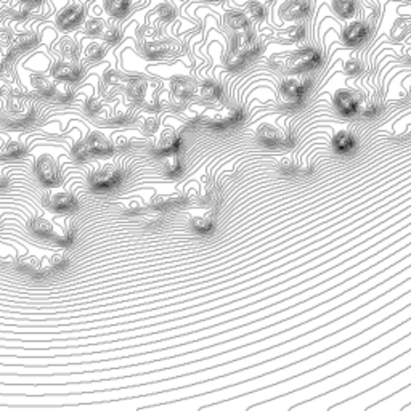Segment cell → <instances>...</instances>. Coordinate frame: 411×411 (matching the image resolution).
I'll use <instances>...</instances> for the list:
<instances>
[{"mask_svg": "<svg viewBox=\"0 0 411 411\" xmlns=\"http://www.w3.org/2000/svg\"><path fill=\"white\" fill-rule=\"evenodd\" d=\"M320 63H321L320 51L313 48H305L287 56L284 63V69L289 73H304L315 66H318Z\"/></svg>", "mask_w": 411, "mask_h": 411, "instance_id": "6da1fadb", "label": "cell"}, {"mask_svg": "<svg viewBox=\"0 0 411 411\" xmlns=\"http://www.w3.org/2000/svg\"><path fill=\"white\" fill-rule=\"evenodd\" d=\"M114 151L112 145L106 137L101 134H92L89 138L74 148L76 159H85L89 154H109Z\"/></svg>", "mask_w": 411, "mask_h": 411, "instance_id": "7a4b0ae2", "label": "cell"}, {"mask_svg": "<svg viewBox=\"0 0 411 411\" xmlns=\"http://www.w3.org/2000/svg\"><path fill=\"white\" fill-rule=\"evenodd\" d=\"M121 182H122V173L119 172V169L114 167V165L101 167L98 170H95L89 177V183L95 191L112 190V188H116Z\"/></svg>", "mask_w": 411, "mask_h": 411, "instance_id": "3957f363", "label": "cell"}, {"mask_svg": "<svg viewBox=\"0 0 411 411\" xmlns=\"http://www.w3.org/2000/svg\"><path fill=\"white\" fill-rule=\"evenodd\" d=\"M36 173L39 180L47 187H55L61 182V170L58 164L50 156L43 154L36 164Z\"/></svg>", "mask_w": 411, "mask_h": 411, "instance_id": "277c9868", "label": "cell"}, {"mask_svg": "<svg viewBox=\"0 0 411 411\" xmlns=\"http://www.w3.org/2000/svg\"><path fill=\"white\" fill-rule=\"evenodd\" d=\"M309 89V81L302 77L287 79L281 84V97L289 104H299L304 98V93Z\"/></svg>", "mask_w": 411, "mask_h": 411, "instance_id": "5b68a950", "label": "cell"}, {"mask_svg": "<svg viewBox=\"0 0 411 411\" xmlns=\"http://www.w3.org/2000/svg\"><path fill=\"white\" fill-rule=\"evenodd\" d=\"M257 140L262 145H267V146H281V145L287 146L292 143L289 134H286L283 130L272 126H262L257 132Z\"/></svg>", "mask_w": 411, "mask_h": 411, "instance_id": "8992f818", "label": "cell"}, {"mask_svg": "<svg viewBox=\"0 0 411 411\" xmlns=\"http://www.w3.org/2000/svg\"><path fill=\"white\" fill-rule=\"evenodd\" d=\"M45 204L53 211L68 212L79 207V201L69 191H58V193H51L45 198Z\"/></svg>", "mask_w": 411, "mask_h": 411, "instance_id": "52a82bcc", "label": "cell"}, {"mask_svg": "<svg viewBox=\"0 0 411 411\" xmlns=\"http://www.w3.org/2000/svg\"><path fill=\"white\" fill-rule=\"evenodd\" d=\"M334 103L337 109L342 112L344 116H354L357 114L358 106H360V97L350 90H339L334 97Z\"/></svg>", "mask_w": 411, "mask_h": 411, "instance_id": "ba28073f", "label": "cell"}, {"mask_svg": "<svg viewBox=\"0 0 411 411\" xmlns=\"http://www.w3.org/2000/svg\"><path fill=\"white\" fill-rule=\"evenodd\" d=\"M51 76L58 81H65V82H76L82 77V69L79 68L77 65L73 63H55L53 68H51Z\"/></svg>", "mask_w": 411, "mask_h": 411, "instance_id": "9c48e42d", "label": "cell"}, {"mask_svg": "<svg viewBox=\"0 0 411 411\" xmlns=\"http://www.w3.org/2000/svg\"><path fill=\"white\" fill-rule=\"evenodd\" d=\"M368 26L365 23H360V21H355V23H350L344 29L342 32V37L347 43H350V45H357V43H362L366 37H368Z\"/></svg>", "mask_w": 411, "mask_h": 411, "instance_id": "30bf717a", "label": "cell"}, {"mask_svg": "<svg viewBox=\"0 0 411 411\" xmlns=\"http://www.w3.org/2000/svg\"><path fill=\"white\" fill-rule=\"evenodd\" d=\"M180 148V138L173 130H165L162 134L159 143L156 146V153H159L162 156H167L172 153H177Z\"/></svg>", "mask_w": 411, "mask_h": 411, "instance_id": "8fae6325", "label": "cell"}, {"mask_svg": "<svg viewBox=\"0 0 411 411\" xmlns=\"http://www.w3.org/2000/svg\"><path fill=\"white\" fill-rule=\"evenodd\" d=\"M84 10L81 7H71L58 16V26L61 29H71L82 21Z\"/></svg>", "mask_w": 411, "mask_h": 411, "instance_id": "7c38bea8", "label": "cell"}, {"mask_svg": "<svg viewBox=\"0 0 411 411\" xmlns=\"http://www.w3.org/2000/svg\"><path fill=\"white\" fill-rule=\"evenodd\" d=\"M283 15L291 20H299L302 16H307L310 12V5L307 0H291L283 7Z\"/></svg>", "mask_w": 411, "mask_h": 411, "instance_id": "4fadbf2b", "label": "cell"}, {"mask_svg": "<svg viewBox=\"0 0 411 411\" xmlns=\"http://www.w3.org/2000/svg\"><path fill=\"white\" fill-rule=\"evenodd\" d=\"M172 92L175 95V98H179L180 101H185L191 98V95L195 93V84L191 82L190 79L177 77L175 81L172 82Z\"/></svg>", "mask_w": 411, "mask_h": 411, "instance_id": "5bb4252c", "label": "cell"}, {"mask_svg": "<svg viewBox=\"0 0 411 411\" xmlns=\"http://www.w3.org/2000/svg\"><path fill=\"white\" fill-rule=\"evenodd\" d=\"M225 23L226 26L234 31V32H238V34H243V32H246L249 31V18L244 13H240V12H230L228 15L225 16Z\"/></svg>", "mask_w": 411, "mask_h": 411, "instance_id": "9a60e30c", "label": "cell"}, {"mask_svg": "<svg viewBox=\"0 0 411 411\" xmlns=\"http://www.w3.org/2000/svg\"><path fill=\"white\" fill-rule=\"evenodd\" d=\"M333 146L337 153H342V154L350 153L355 148V137L350 132H347V130H340L333 140Z\"/></svg>", "mask_w": 411, "mask_h": 411, "instance_id": "2e32d148", "label": "cell"}, {"mask_svg": "<svg viewBox=\"0 0 411 411\" xmlns=\"http://www.w3.org/2000/svg\"><path fill=\"white\" fill-rule=\"evenodd\" d=\"M29 228L39 234V236H43V238H53V225H51L47 218H42V217H34L32 220L29 222Z\"/></svg>", "mask_w": 411, "mask_h": 411, "instance_id": "e0dca14e", "label": "cell"}, {"mask_svg": "<svg viewBox=\"0 0 411 411\" xmlns=\"http://www.w3.org/2000/svg\"><path fill=\"white\" fill-rule=\"evenodd\" d=\"M28 148L26 145L20 143V142H7L2 148H0V157L4 159H12V157H20L23 154H26Z\"/></svg>", "mask_w": 411, "mask_h": 411, "instance_id": "ac0fdd59", "label": "cell"}, {"mask_svg": "<svg viewBox=\"0 0 411 411\" xmlns=\"http://www.w3.org/2000/svg\"><path fill=\"white\" fill-rule=\"evenodd\" d=\"M220 95H222V89H220V85L215 84V82L207 81V82H204L203 85L199 87V97H201V100L215 101V100L220 98Z\"/></svg>", "mask_w": 411, "mask_h": 411, "instance_id": "d6986e66", "label": "cell"}, {"mask_svg": "<svg viewBox=\"0 0 411 411\" xmlns=\"http://www.w3.org/2000/svg\"><path fill=\"white\" fill-rule=\"evenodd\" d=\"M106 12L112 16H118V18H122L126 16L130 10V0H106Z\"/></svg>", "mask_w": 411, "mask_h": 411, "instance_id": "ffe728a7", "label": "cell"}, {"mask_svg": "<svg viewBox=\"0 0 411 411\" xmlns=\"http://www.w3.org/2000/svg\"><path fill=\"white\" fill-rule=\"evenodd\" d=\"M127 93L134 100H143L145 93H146V82L143 81V79H138V77L130 79L127 84Z\"/></svg>", "mask_w": 411, "mask_h": 411, "instance_id": "44dd1931", "label": "cell"}, {"mask_svg": "<svg viewBox=\"0 0 411 411\" xmlns=\"http://www.w3.org/2000/svg\"><path fill=\"white\" fill-rule=\"evenodd\" d=\"M334 10L344 18H350L355 15V2L354 0H334Z\"/></svg>", "mask_w": 411, "mask_h": 411, "instance_id": "7402d4cb", "label": "cell"}, {"mask_svg": "<svg viewBox=\"0 0 411 411\" xmlns=\"http://www.w3.org/2000/svg\"><path fill=\"white\" fill-rule=\"evenodd\" d=\"M246 61H248V56L244 55L241 50L233 48L231 53L228 55V60H226V65H228V68H231V69H240L246 65Z\"/></svg>", "mask_w": 411, "mask_h": 411, "instance_id": "603a6c76", "label": "cell"}, {"mask_svg": "<svg viewBox=\"0 0 411 411\" xmlns=\"http://www.w3.org/2000/svg\"><path fill=\"white\" fill-rule=\"evenodd\" d=\"M34 85H36V89L45 95V97H55V92H56V87L51 84L50 81L43 77H39V79H34Z\"/></svg>", "mask_w": 411, "mask_h": 411, "instance_id": "cb8c5ba5", "label": "cell"}, {"mask_svg": "<svg viewBox=\"0 0 411 411\" xmlns=\"http://www.w3.org/2000/svg\"><path fill=\"white\" fill-rule=\"evenodd\" d=\"M180 170H182V164H180L177 153L165 156V172H167L170 177H173V175H177Z\"/></svg>", "mask_w": 411, "mask_h": 411, "instance_id": "d4e9b609", "label": "cell"}, {"mask_svg": "<svg viewBox=\"0 0 411 411\" xmlns=\"http://www.w3.org/2000/svg\"><path fill=\"white\" fill-rule=\"evenodd\" d=\"M193 226L198 230V231H203V233H207L212 230L214 226V220L211 215H198L193 218Z\"/></svg>", "mask_w": 411, "mask_h": 411, "instance_id": "484cf974", "label": "cell"}, {"mask_svg": "<svg viewBox=\"0 0 411 411\" xmlns=\"http://www.w3.org/2000/svg\"><path fill=\"white\" fill-rule=\"evenodd\" d=\"M146 55L150 58H159L164 56L169 51V47L165 43H148L146 45Z\"/></svg>", "mask_w": 411, "mask_h": 411, "instance_id": "4316f807", "label": "cell"}, {"mask_svg": "<svg viewBox=\"0 0 411 411\" xmlns=\"http://www.w3.org/2000/svg\"><path fill=\"white\" fill-rule=\"evenodd\" d=\"M18 267L21 270H26V272H36V270H40V264L36 257L32 256H24L18 260Z\"/></svg>", "mask_w": 411, "mask_h": 411, "instance_id": "83f0119b", "label": "cell"}, {"mask_svg": "<svg viewBox=\"0 0 411 411\" xmlns=\"http://www.w3.org/2000/svg\"><path fill=\"white\" fill-rule=\"evenodd\" d=\"M61 51L69 58H76L79 55V45L71 39H65L61 42Z\"/></svg>", "mask_w": 411, "mask_h": 411, "instance_id": "f1b7e54d", "label": "cell"}, {"mask_svg": "<svg viewBox=\"0 0 411 411\" xmlns=\"http://www.w3.org/2000/svg\"><path fill=\"white\" fill-rule=\"evenodd\" d=\"M248 15L251 16L252 20H264L265 16V10L262 7L260 2H252L248 5Z\"/></svg>", "mask_w": 411, "mask_h": 411, "instance_id": "f546056e", "label": "cell"}, {"mask_svg": "<svg viewBox=\"0 0 411 411\" xmlns=\"http://www.w3.org/2000/svg\"><path fill=\"white\" fill-rule=\"evenodd\" d=\"M173 204H175V199L165 198V196H154L151 201V206L156 209H165V207H170Z\"/></svg>", "mask_w": 411, "mask_h": 411, "instance_id": "4dcf8cb0", "label": "cell"}, {"mask_svg": "<svg viewBox=\"0 0 411 411\" xmlns=\"http://www.w3.org/2000/svg\"><path fill=\"white\" fill-rule=\"evenodd\" d=\"M53 240L58 244H61V246H71L74 241V231L69 230V231H65L63 234H53Z\"/></svg>", "mask_w": 411, "mask_h": 411, "instance_id": "1f68e13d", "label": "cell"}, {"mask_svg": "<svg viewBox=\"0 0 411 411\" xmlns=\"http://www.w3.org/2000/svg\"><path fill=\"white\" fill-rule=\"evenodd\" d=\"M68 256L66 254H55L50 260V268H55V270H60V268H65L68 265Z\"/></svg>", "mask_w": 411, "mask_h": 411, "instance_id": "d6a6232c", "label": "cell"}, {"mask_svg": "<svg viewBox=\"0 0 411 411\" xmlns=\"http://www.w3.org/2000/svg\"><path fill=\"white\" fill-rule=\"evenodd\" d=\"M103 55H104V50L101 45H98V43H92V45L87 48V56L92 60H100V58H103Z\"/></svg>", "mask_w": 411, "mask_h": 411, "instance_id": "836d02e7", "label": "cell"}, {"mask_svg": "<svg viewBox=\"0 0 411 411\" xmlns=\"http://www.w3.org/2000/svg\"><path fill=\"white\" fill-rule=\"evenodd\" d=\"M104 29V23L101 20H92L87 23V32L95 36V34H100Z\"/></svg>", "mask_w": 411, "mask_h": 411, "instance_id": "e575fe53", "label": "cell"}, {"mask_svg": "<svg viewBox=\"0 0 411 411\" xmlns=\"http://www.w3.org/2000/svg\"><path fill=\"white\" fill-rule=\"evenodd\" d=\"M104 40L109 43H118L121 40V32L116 28H109L106 32H104Z\"/></svg>", "mask_w": 411, "mask_h": 411, "instance_id": "d590c367", "label": "cell"}, {"mask_svg": "<svg viewBox=\"0 0 411 411\" xmlns=\"http://www.w3.org/2000/svg\"><path fill=\"white\" fill-rule=\"evenodd\" d=\"M302 36H304V26L302 24L294 26V28L289 31V34H287L289 40H299V39H302Z\"/></svg>", "mask_w": 411, "mask_h": 411, "instance_id": "8d00e7d4", "label": "cell"}, {"mask_svg": "<svg viewBox=\"0 0 411 411\" xmlns=\"http://www.w3.org/2000/svg\"><path fill=\"white\" fill-rule=\"evenodd\" d=\"M345 71L348 74H358L360 73V63H357V61H348L345 65Z\"/></svg>", "mask_w": 411, "mask_h": 411, "instance_id": "74e56055", "label": "cell"}, {"mask_svg": "<svg viewBox=\"0 0 411 411\" xmlns=\"http://www.w3.org/2000/svg\"><path fill=\"white\" fill-rule=\"evenodd\" d=\"M87 109H89L92 114H95V112H98L101 109V104L98 101H95V100H89V101H87Z\"/></svg>", "mask_w": 411, "mask_h": 411, "instance_id": "f35d334b", "label": "cell"}, {"mask_svg": "<svg viewBox=\"0 0 411 411\" xmlns=\"http://www.w3.org/2000/svg\"><path fill=\"white\" fill-rule=\"evenodd\" d=\"M156 127H157V122H156L154 119H148V121L145 122V129H146V132H154Z\"/></svg>", "mask_w": 411, "mask_h": 411, "instance_id": "ab89813d", "label": "cell"}, {"mask_svg": "<svg viewBox=\"0 0 411 411\" xmlns=\"http://www.w3.org/2000/svg\"><path fill=\"white\" fill-rule=\"evenodd\" d=\"M159 12H161V16H162V18H165V20H170L172 15H173L172 10H170V8H167V7H162Z\"/></svg>", "mask_w": 411, "mask_h": 411, "instance_id": "60d3db41", "label": "cell"}, {"mask_svg": "<svg viewBox=\"0 0 411 411\" xmlns=\"http://www.w3.org/2000/svg\"><path fill=\"white\" fill-rule=\"evenodd\" d=\"M10 56H12V55H7V56H2V58H0V74H2V73H4V69L7 68L8 60H10Z\"/></svg>", "mask_w": 411, "mask_h": 411, "instance_id": "b9f144b4", "label": "cell"}, {"mask_svg": "<svg viewBox=\"0 0 411 411\" xmlns=\"http://www.w3.org/2000/svg\"><path fill=\"white\" fill-rule=\"evenodd\" d=\"M7 185H8V180H7L5 177L0 175V188H4V187H7Z\"/></svg>", "mask_w": 411, "mask_h": 411, "instance_id": "7bdbcfd3", "label": "cell"}, {"mask_svg": "<svg viewBox=\"0 0 411 411\" xmlns=\"http://www.w3.org/2000/svg\"><path fill=\"white\" fill-rule=\"evenodd\" d=\"M20 2H26V4H37L40 0H20Z\"/></svg>", "mask_w": 411, "mask_h": 411, "instance_id": "ee69618b", "label": "cell"}, {"mask_svg": "<svg viewBox=\"0 0 411 411\" xmlns=\"http://www.w3.org/2000/svg\"><path fill=\"white\" fill-rule=\"evenodd\" d=\"M262 4H268V2H272V0H260Z\"/></svg>", "mask_w": 411, "mask_h": 411, "instance_id": "f6af8a7d", "label": "cell"}, {"mask_svg": "<svg viewBox=\"0 0 411 411\" xmlns=\"http://www.w3.org/2000/svg\"><path fill=\"white\" fill-rule=\"evenodd\" d=\"M2 93H4V90H2V89H0V95H2Z\"/></svg>", "mask_w": 411, "mask_h": 411, "instance_id": "bcb514c9", "label": "cell"}]
</instances>
